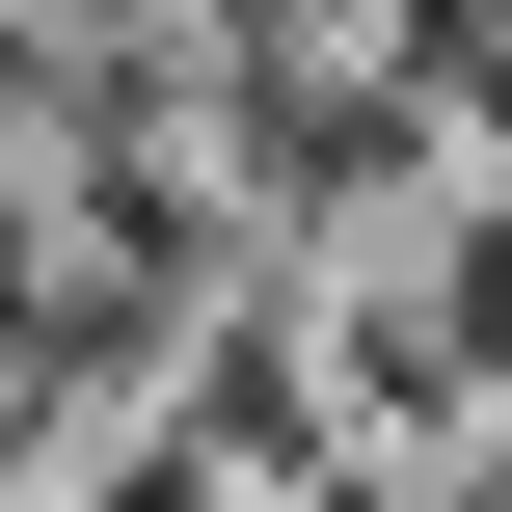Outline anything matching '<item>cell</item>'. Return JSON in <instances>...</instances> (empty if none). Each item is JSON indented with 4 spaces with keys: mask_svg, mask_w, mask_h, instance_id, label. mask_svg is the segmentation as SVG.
Returning a JSON list of instances; mask_svg holds the SVG:
<instances>
[{
    "mask_svg": "<svg viewBox=\"0 0 512 512\" xmlns=\"http://www.w3.org/2000/svg\"><path fill=\"white\" fill-rule=\"evenodd\" d=\"M270 512H432V486H405V459H324V486H270Z\"/></svg>",
    "mask_w": 512,
    "mask_h": 512,
    "instance_id": "cell-1",
    "label": "cell"
}]
</instances>
